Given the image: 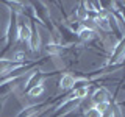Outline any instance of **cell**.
<instances>
[{
	"mask_svg": "<svg viewBox=\"0 0 125 117\" xmlns=\"http://www.w3.org/2000/svg\"><path fill=\"white\" fill-rule=\"evenodd\" d=\"M81 78H77L75 75H72V73H64L60 81H58V88L61 89V91H70V89L75 88V84L80 81Z\"/></svg>",
	"mask_w": 125,
	"mask_h": 117,
	"instance_id": "6da1fadb",
	"label": "cell"
},
{
	"mask_svg": "<svg viewBox=\"0 0 125 117\" xmlns=\"http://www.w3.org/2000/svg\"><path fill=\"white\" fill-rule=\"evenodd\" d=\"M77 34H78V38L81 39V41H84V42H88V41H92V39H95L99 34H97V31L95 30H92V28H89V27H80L77 31Z\"/></svg>",
	"mask_w": 125,
	"mask_h": 117,
	"instance_id": "7a4b0ae2",
	"label": "cell"
},
{
	"mask_svg": "<svg viewBox=\"0 0 125 117\" xmlns=\"http://www.w3.org/2000/svg\"><path fill=\"white\" fill-rule=\"evenodd\" d=\"M91 100H92V103L94 105H99V103H103V101H109V94L106 89H103V88H99V89H95V91L92 92V95H91Z\"/></svg>",
	"mask_w": 125,
	"mask_h": 117,
	"instance_id": "3957f363",
	"label": "cell"
},
{
	"mask_svg": "<svg viewBox=\"0 0 125 117\" xmlns=\"http://www.w3.org/2000/svg\"><path fill=\"white\" fill-rule=\"evenodd\" d=\"M33 31H31L28 23H19L17 25V39L19 41H23V42H28Z\"/></svg>",
	"mask_w": 125,
	"mask_h": 117,
	"instance_id": "277c9868",
	"label": "cell"
},
{
	"mask_svg": "<svg viewBox=\"0 0 125 117\" xmlns=\"http://www.w3.org/2000/svg\"><path fill=\"white\" fill-rule=\"evenodd\" d=\"M94 23H95L100 30H103V31H111L109 19H108V16H105V14H97L95 17H94Z\"/></svg>",
	"mask_w": 125,
	"mask_h": 117,
	"instance_id": "5b68a950",
	"label": "cell"
},
{
	"mask_svg": "<svg viewBox=\"0 0 125 117\" xmlns=\"http://www.w3.org/2000/svg\"><path fill=\"white\" fill-rule=\"evenodd\" d=\"M28 45H30V49L33 50V52H39V50H41V47H42V36L39 34V31H36V33L31 34V38L28 41Z\"/></svg>",
	"mask_w": 125,
	"mask_h": 117,
	"instance_id": "8992f818",
	"label": "cell"
},
{
	"mask_svg": "<svg viewBox=\"0 0 125 117\" xmlns=\"http://www.w3.org/2000/svg\"><path fill=\"white\" fill-rule=\"evenodd\" d=\"M45 91V86L44 83H39L36 86H33V88H30L28 91H27V97H30V98H38V97H41L42 94Z\"/></svg>",
	"mask_w": 125,
	"mask_h": 117,
	"instance_id": "52a82bcc",
	"label": "cell"
},
{
	"mask_svg": "<svg viewBox=\"0 0 125 117\" xmlns=\"http://www.w3.org/2000/svg\"><path fill=\"white\" fill-rule=\"evenodd\" d=\"M75 19L78 22H84L89 19V13L86 8H78V10H75Z\"/></svg>",
	"mask_w": 125,
	"mask_h": 117,
	"instance_id": "ba28073f",
	"label": "cell"
},
{
	"mask_svg": "<svg viewBox=\"0 0 125 117\" xmlns=\"http://www.w3.org/2000/svg\"><path fill=\"white\" fill-rule=\"evenodd\" d=\"M84 117H103V114H102L95 106H91V108H88V111L84 112Z\"/></svg>",
	"mask_w": 125,
	"mask_h": 117,
	"instance_id": "9c48e42d",
	"label": "cell"
}]
</instances>
